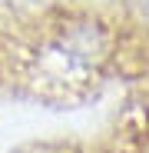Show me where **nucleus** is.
Here are the masks:
<instances>
[{
    "label": "nucleus",
    "mask_w": 149,
    "mask_h": 153,
    "mask_svg": "<svg viewBox=\"0 0 149 153\" xmlns=\"http://www.w3.org/2000/svg\"><path fill=\"white\" fill-rule=\"evenodd\" d=\"M93 33L76 23L50 30L30 57V70L43 83H73L80 70L93 67Z\"/></svg>",
    "instance_id": "obj_1"
}]
</instances>
